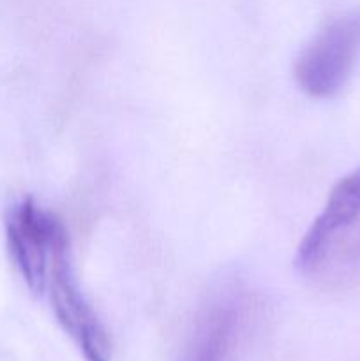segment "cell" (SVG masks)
Here are the masks:
<instances>
[{
  "label": "cell",
  "mask_w": 360,
  "mask_h": 361,
  "mask_svg": "<svg viewBox=\"0 0 360 361\" xmlns=\"http://www.w3.org/2000/svg\"><path fill=\"white\" fill-rule=\"evenodd\" d=\"M300 275L341 284L360 271V168L342 176L304 235L295 257Z\"/></svg>",
  "instance_id": "1"
},
{
  "label": "cell",
  "mask_w": 360,
  "mask_h": 361,
  "mask_svg": "<svg viewBox=\"0 0 360 361\" xmlns=\"http://www.w3.org/2000/svg\"><path fill=\"white\" fill-rule=\"evenodd\" d=\"M37 295L48 296L53 316L87 361L112 360L108 330L81 293L69 261V235L53 245Z\"/></svg>",
  "instance_id": "2"
},
{
  "label": "cell",
  "mask_w": 360,
  "mask_h": 361,
  "mask_svg": "<svg viewBox=\"0 0 360 361\" xmlns=\"http://www.w3.org/2000/svg\"><path fill=\"white\" fill-rule=\"evenodd\" d=\"M360 51V14L328 23L295 62V80L311 97L337 94L348 81Z\"/></svg>",
  "instance_id": "3"
},
{
  "label": "cell",
  "mask_w": 360,
  "mask_h": 361,
  "mask_svg": "<svg viewBox=\"0 0 360 361\" xmlns=\"http://www.w3.org/2000/svg\"><path fill=\"white\" fill-rule=\"evenodd\" d=\"M249 321L247 296H221L198 317L180 361H235Z\"/></svg>",
  "instance_id": "4"
}]
</instances>
